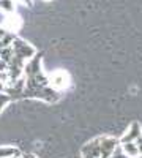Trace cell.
Wrapping results in <instances>:
<instances>
[{
  "mask_svg": "<svg viewBox=\"0 0 142 158\" xmlns=\"http://www.w3.org/2000/svg\"><path fill=\"white\" fill-rule=\"evenodd\" d=\"M19 158H36V156H35V155H30V153H29V155L25 153V155H21Z\"/></svg>",
  "mask_w": 142,
  "mask_h": 158,
  "instance_id": "11",
  "label": "cell"
},
{
  "mask_svg": "<svg viewBox=\"0 0 142 158\" xmlns=\"http://www.w3.org/2000/svg\"><path fill=\"white\" fill-rule=\"evenodd\" d=\"M21 150L13 146H3L0 147V158H19Z\"/></svg>",
  "mask_w": 142,
  "mask_h": 158,
  "instance_id": "5",
  "label": "cell"
},
{
  "mask_svg": "<svg viewBox=\"0 0 142 158\" xmlns=\"http://www.w3.org/2000/svg\"><path fill=\"white\" fill-rule=\"evenodd\" d=\"M5 35H6V29H3L2 25H0V40H2Z\"/></svg>",
  "mask_w": 142,
  "mask_h": 158,
  "instance_id": "9",
  "label": "cell"
},
{
  "mask_svg": "<svg viewBox=\"0 0 142 158\" xmlns=\"http://www.w3.org/2000/svg\"><path fill=\"white\" fill-rule=\"evenodd\" d=\"M47 81H49V85L52 87L54 90H60V89H67L70 85V76L67 71H54L51 76H47Z\"/></svg>",
  "mask_w": 142,
  "mask_h": 158,
  "instance_id": "2",
  "label": "cell"
},
{
  "mask_svg": "<svg viewBox=\"0 0 142 158\" xmlns=\"http://www.w3.org/2000/svg\"><path fill=\"white\" fill-rule=\"evenodd\" d=\"M0 10L11 15V13L14 11V2H13V0H0Z\"/></svg>",
  "mask_w": 142,
  "mask_h": 158,
  "instance_id": "7",
  "label": "cell"
},
{
  "mask_svg": "<svg viewBox=\"0 0 142 158\" xmlns=\"http://www.w3.org/2000/svg\"><path fill=\"white\" fill-rule=\"evenodd\" d=\"M133 142L136 144V147H137V150H139V155H142V135H139Z\"/></svg>",
  "mask_w": 142,
  "mask_h": 158,
  "instance_id": "8",
  "label": "cell"
},
{
  "mask_svg": "<svg viewBox=\"0 0 142 158\" xmlns=\"http://www.w3.org/2000/svg\"><path fill=\"white\" fill-rule=\"evenodd\" d=\"M13 2H14V0H13ZM19 2H22V3H25V5H32V0H19Z\"/></svg>",
  "mask_w": 142,
  "mask_h": 158,
  "instance_id": "10",
  "label": "cell"
},
{
  "mask_svg": "<svg viewBox=\"0 0 142 158\" xmlns=\"http://www.w3.org/2000/svg\"><path fill=\"white\" fill-rule=\"evenodd\" d=\"M119 146V141L111 136H101L99 138V158H109L115 147Z\"/></svg>",
  "mask_w": 142,
  "mask_h": 158,
  "instance_id": "3",
  "label": "cell"
},
{
  "mask_svg": "<svg viewBox=\"0 0 142 158\" xmlns=\"http://www.w3.org/2000/svg\"><path fill=\"white\" fill-rule=\"evenodd\" d=\"M120 147L123 150V153L130 158H137L139 156V150L136 147L134 142H125V144H120Z\"/></svg>",
  "mask_w": 142,
  "mask_h": 158,
  "instance_id": "6",
  "label": "cell"
},
{
  "mask_svg": "<svg viewBox=\"0 0 142 158\" xmlns=\"http://www.w3.org/2000/svg\"><path fill=\"white\" fill-rule=\"evenodd\" d=\"M139 135H142V133H140V125H139V122H133V123H131V127L128 128L126 135L120 139V144H125V142H133Z\"/></svg>",
  "mask_w": 142,
  "mask_h": 158,
  "instance_id": "4",
  "label": "cell"
},
{
  "mask_svg": "<svg viewBox=\"0 0 142 158\" xmlns=\"http://www.w3.org/2000/svg\"><path fill=\"white\" fill-rule=\"evenodd\" d=\"M11 49H13V56L14 57H19L22 60H30L35 54H36V49L33 46H30L29 43H25L24 40L21 38H16L13 40V43H11Z\"/></svg>",
  "mask_w": 142,
  "mask_h": 158,
  "instance_id": "1",
  "label": "cell"
}]
</instances>
